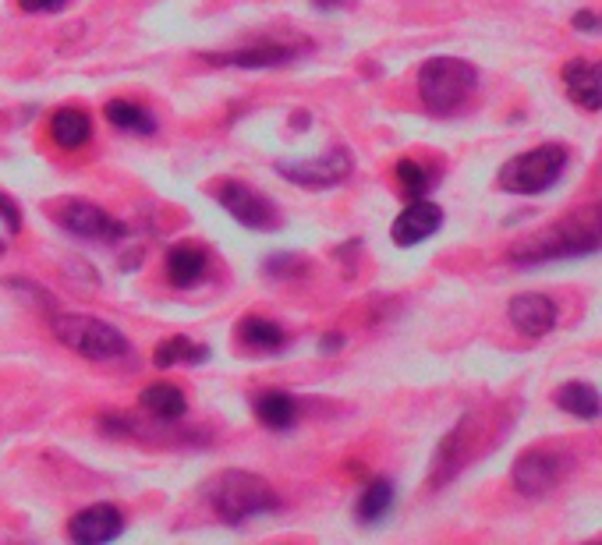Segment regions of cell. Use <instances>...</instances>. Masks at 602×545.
<instances>
[{"label":"cell","instance_id":"cell-8","mask_svg":"<svg viewBox=\"0 0 602 545\" xmlns=\"http://www.w3.org/2000/svg\"><path fill=\"white\" fill-rule=\"evenodd\" d=\"M54 220L68 234L86 237V242L117 245L125 237L121 220H114L104 206H96V202H89V199H61V202H54Z\"/></svg>","mask_w":602,"mask_h":545},{"label":"cell","instance_id":"cell-17","mask_svg":"<svg viewBox=\"0 0 602 545\" xmlns=\"http://www.w3.org/2000/svg\"><path fill=\"white\" fill-rule=\"evenodd\" d=\"M50 139L61 149H82L93 142V117L78 107H61L50 114Z\"/></svg>","mask_w":602,"mask_h":545},{"label":"cell","instance_id":"cell-21","mask_svg":"<svg viewBox=\"0 0 602 545\" xmlns=\"http://www.w3.org/2000/svg\"><path fill=\"white\" fill-rule=\"evenodd\" d=\"M209 362V348L189 336H166L153 348V365L157 368H174V365H203Z\"/></svg>","mask_w":602,"mask_h":545},{"label":"cell","instance_id":"cell-32","mask_svg":"<svg viewBox=\"0 0 602 545\" xmlns=\"http://www.w3.org/2000/svg\"><path fill=\"white\" fill-rule=\"evenodd\" d=\"M0 255H4V237H0Z\"/></svg>","mask_w":602,"mask_h":545},{"label":"cell","instance_id":"cell-12","mask_svg":"<svg viewBox=\"0 0 602 545\" xmlns=\"http://www.w3.org/2000/svg\"><path fill=\"white\" fill-rule=\"evenodd\" d=\"M443 227V210L429 199H411V206L394 220L390 237L397 248H415Z\"/></svg>","mask_w":602,"mask_h":545},{"label":"cell","instance_id":"cell-20","mask_svg":"<svg viewBox=\"0 0 602 545\" xmlns=\"http://www.w3.org/2000/svg\"><path fill=\"white\" fill-rule=\"evenodd\" d=\"M238 340L248 351L277 354V351H283V344H288V333H283V327H277V322L266 319V316H245L238 322Z\"/></svg>","mask_w":602,"mask_h":545},{"label":"cell","instance_id":"cell-18","mask_svg":"<svg viewBox=\"0 0 602 545\" xmlns=\"http://www.w3.org/2000/svg\"><path fill=\"white\" fill-rule=\"evenodd\" d=\"M104 117L110 121V128L125 131V135H157L160 131L157 114L136 104V99H110L104 107Z\"/></svg>","mask_w":602,"mask_h":545},{"label":"cell","instance_id":"cell-6","mask_svg":"<svg viewBox=\"0 0 602 545\" xmlns=\"http://www.w3.org/2000/svg\"><path fill=\"white\" fill-rule=\"evenodd\" d=\"M277 174L288 178L298 189H309V192H326V189H337L351 178L355 170V160H351V149L347 146H330L323 157H309V160H277Z\"/></svg>","mask_w":602,"mask_h":545},{"label":"cell","instance_id":"cell-2","mask_svg":"<svg viewBox=\"0 0 602 545\" xmlns=\"http://www.w3.org/2000/svg\"><path fill=\"white\" fill-rule=\"evenodd\" d=\"M206 503L213 506V514L227 521V524H245L252 517H266L280 510V496L277 489L259 479L252 471H241V468H227L221 474H213L203 489Z\"/></svg>","mask_w":602,"mask_h":545},{"label":"cell","instance_id":"cell-28","mask_svg":"<svg viewBox=\"0 0 602 545\" xmlns=\"http://www.w3.org/2000/svg\"><path fill=\"white\" fill-rule=\"evenodd\" d=\"M68 0H19V8L25 14H50V11H61Z\"/></svg>","mask_w":602,"mask_h":545},{"label":"cell","instance_id":"cell-19","mask_svg":"<svg viewBox=\"0 0 602 545\" xmlns=\"http://www.w3.org/2000/svg\"><path fill=\"white\" fill-rule=\"evenodd\" d=\"M139 404H142V412H146V415H153V418H160V421L185 418V412H189L185 389L174 386V383H153V386H146L142 394H139Z\"/></svg>","mask_w":602,"mask_h":545},{"label":"cell","instance_id":"cell-29","mask_svg":"<svg viewBox=\"0 0 602 545\" xmlns=\"http://www.w3.org/2000/svg\"><path fill=\"white\" fill-rule=\"evenodd\" d=\"M574 29H581V32H602V14H595V11L574 14Z\"/></svg>","mask_w":602,"mask_h":545},{"label":"cell","instance_id":"cell-7","mask_svg":"<svg viewBox=\"0 0 602 545\" xmlns=\"http://www.w3.org/2000/svg\"><path fill=\"white\" fill-rule=\"evenodd\" d=\"M213 199L221 202V210L230 220H238V224L248 227V231H277L283 224L277 202L270 195H262L259 189H252V184H245V181L227 178L224 184H216V189H213Z\"/></svg>","mask_w":602,"mask_h":545},{"label":"cell","instance_id":"cell-11","mask_svg":"<svg viewBox=\"0 0 602 545\" xmlns=\"http://www.w3.org/2000/svg\"><path fill=\"white\" fill-rule=\"evenodd\" d=\"M125 532V514L114 503H93L68 521V538L78 545H104Z\"/></svg>","mask_w":602,"mask_h":545},{"label":"cell","instance_id":"cell-13","mask_svg":"<svg viewBox=\"0 0 602 545\" xmlns=\"http://www.w3.org/2000/svg\"><path fill=\"white\" fill-rule=\"evenodd\" d=\"M507 319L517 333L535 340V336H546L557 327V304L546 295H517L507 304Z\"/></svg>","mask_w":602,"mask_h":545},{"label":"cell","instance_id":"cell-3","mask_svg":"<svg viewBox=\"0 0 602 545\" xmlns=\"http://www.w3.org/2000/svg\"><path fill=\"white\" fill-rule=\"evenodd\" d=\"M479 85V72L461 57H429L418 67V99L437 117L458 114L472 99Z\"/></svg>","mask_w":602,"mask_h":545},{"label":"cell","instance_id":"cell-30","mask_svg":"<svg viewBox=\"0 0 602 545\" xmlns=\"http://www.w3.org/2000/svg\"><path fill=\"white\" fill-rule=\"evenodd\" d=\"M341 348H344V333H337V330L323 333V340H320V351L323 354H337Z\"/></svg>","mask_w":602,"mask_h":545},{"label":"cell","instance_id":"cell-10","mask_svg":"<svg viewBox=\"0 0 602 545\" xmlns=\"http://www.w3.org/2000/svg\"><path fill=\"white\" fill-rule=\"evenodd\" d=\"M305 54H309V43L262 40V43H248L238 50H224V54H206L203 61H209L216 67H283Z\"/></svg>","mask_w":602,"mask_h":545},{"label":"cell","instance_id":"cell-1","mask_svg":"<svg viewBox=\"0 0 602 545\" xmlns=\"http://www.w3.org/2000/svg\"><path fill=\"white\" fill-rule=\"evenodd\" d=\"M602 248V202L567 213L557 224L535 231L525 242L510 248V259L517 266L553 263V259H574V255H592Z\"/></svg>","mask_w":602,"mask_h":545},{"label":"cell","instance_id":"cell-14","mask_svg":"<svg viewBox=\"0 0 602 545\" xmlns=\"http://www.w3.org/2000/svg\"><path fill=\"white\" fill-rule=\"evenodd\" d=\"M563 89L571 96V104H578L581 110H599L602 107V61H584V57L567 61Z\"/></svg>","mask_w":602,"mask_h":545},{"label":"cell","instance_id":"cell-27","mask_svg":"<svg viewBox=\"0 0 602 545\" xmlns=\"http://www.w3.org/2000/svg\"><path fill=\"white\" fill-rule=\"evenodd\" d=\"M0 224H4L8 234H19L22 231V213L14 206V199L0 192Z\"/></svg>","mask_w":602,"mask_h":545},{"label":"cell","instance_id":"cell-31","mask_svg":"<svg viewBox=\"0 0 602 545\" xmlns=\"http://www.w3.org/2000/svg\"><path fill=\"white\" fill-rule=\"evenodd\" d=\"M315 8H323V11H337V8H344L347 0H312Z\"/></svg>","mask_w":602,"mask_h":545},{"label":"cell","instance_id":"cell-26","mask_svg":"<svg viewBox=\"0 0 602 545\" xmlns=\"http://www.w3.org/2000/svg\"><path fill=\"white\" fill-rule=\"evenodd\" d=\"M262 272H266V277H273V280H298V277H305V272H309V259H305V255H298V252H273V255H266Z\"/></svg>","mask_w":602,"mask_h":545},{"label":"cell","instance_id":"cell-15","mask_svg":"<svg viewBox=\"0 0 602 545\" xmlns=\"http://www.w3.org/2000/svg\"><path fill=\"white\" fill-rule=\"evenodd\" d=\"M163 272L178 291H189V287L203 284L209 277V255L198 245H174L163 259Z\"/></svg>","mask_w":602,"mask_h":545},{"label":"cell","instance_id":"cell-23","mask_svg":"<svg viewBox=\"0 0 602 545\" xmlns=\"http://www.w3.org/2000/svg\"><path fill=\"white\" fill-rule=\"evenodd\" d=\"M394 500H397L394 482L390 479H373L369 485L362 489V496L355 503V517L362 524H379L394 510Z\"/></svg>","mask_w":602,"mask_h":545},{"label":"cell","instance_id":"cell-4","mask_svg":"<svg viewBox=\"0 0 602 545\" xmlns=\"http://www.w3.org/2000/svg\"><path fill=\"white\" fill-rule=\"evenodd\" d=\"M50 330L86 362H117L128 354V336L96 316H54Z\"/></svg>","mask_w":602,"mask_h":545},{"label":"cell","instance_id":"cell-9","mask_svg":"<svg viewBox=\"0 0 602 545\" xmlns=\"http://www.w3.org/2000/svg\"><path fill=\"white\" fill-rule=\"evenodd\" d=\"M567 474V457L557 450H546V447H535L525 450L522 457L514 461V489L522 496H546L549 489H557V482Z\"/></svg>","mask_w":602,"mask_h":545},{"label":"cell","instance_id":"cell-25","mask_svg":"<svg viewBox=\"0 0 602 545\" xmlns=\"http://www.w3.org/2000/svg\"><path fill=\"white\" fill-rule=\"evenodd\" d=\"M394 174H397V189L405 192L408 199H422L432 189V181H437L429 174V167L418 163V160H400L394 167Z\"/></svg>","mask_w":602,"mask_h":545},{"label":"cell","instance_id":"cell-24","mask_svg":"<svg viewBox=\"0 0 602 545\" xmlns=\"http://www.w3.org/2000/svg\"><path fill=\"white\" fill-rule=\"evenodd\" d=\"M464 432H467V421H461L458 429L440 442L437 461H432V485H443V482H450L461 471L464 457H467V450H464Z\"/></svg>","mask_w":602,"mask_h":545},{"label":"cell","instance_id":"cell-22","mask_svg":"<svg viewBox=\"0 0 602 545\" xmlns=\"http://www.w3.org/2000/svg\"><path fill=\"white\" fill-rule=\"evenodd\" d=\"M557 407L567 415H574V418H599L602 415V397H599V389L589 386V383H563L557 394H553Z\"/></svg>","mask_w":602,"mask_h":545},{"label":"cell","instance_id":"cell-5","mask_svg":"<svg viewBox=\"0 0 602 545\" xmlns=\"http://www.w3.org/2000/svg\"><path fill=\"white\" fill-rule=\"evenodd\" d=\"M563 167H567V149L546 142L539 149L507 160L504 167H499L496 181H499V189L510 192V195H539L560 181Z\"/></svg>","mask_w":602,"mask_h":545},{"label":"cell","instance_id":"cell-16","mask_svg":"<svg viewBox=\"0 0 602 545\" xmlns=\"http://www.w3.org/2000/svg\"><path fill=\"white\" fill-rule=\"evenodd\" d=\"M252 412H256L259 425H266L270 432H288V429H294L301 404H298V397L283 394V389H266V394H259L252 400Z\"/></svg>","mask_w":602,"mask_h":545}]
</instances>
